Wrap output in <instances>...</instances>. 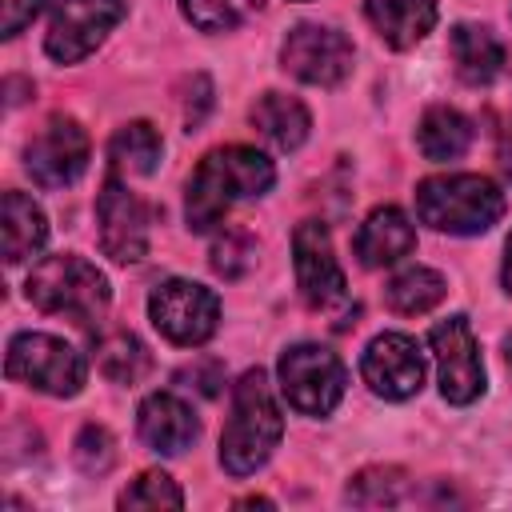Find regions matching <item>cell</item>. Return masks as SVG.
<instances>
[{
  "label": "cell",
  "instance_id": "ba28073f",
  "mask_svg": "<svg viewBox=\"0 0 512 512\" xmlns=\"http://www.w3.org/2000/svg\"><path fill=\"white\" fill-rule=\"evenodd\" d=\"M120 20H124V0H56V12H52L44 48H48L52 60L76 64Z\"/></svg>",
  "mask_w": 512,
  "mask_h": 512
},
{
  "label": "cell",
  "instance_id": "f1b7e54d",
  "mask_svg": "<svg viewBox=\"0 0 512 512\" xmlns=\"http://www.w3.org/2000/svg\"><path fill=\"white\" fill-rule=\"evenodd\" d=\"M112 460H116V452H112V436H108L104 428L88 424V428L76 436V464H80L84 472H108Z\"/></svg>",
  "mask_w": 512,
  "mask_h": 512
},
{
  "label": "cell",
  "instance_id": "5bb4252c",
  "mask_svg": "<svg viewBox=\"0 0 512 512\" xmlns=\"http://www.w3.org/2000/svg\"><path fill=\"white\" fill-rule=\"evenodd\" d=\"M360 372H364V380L376 396L404 400V396L420 392V384H424V356H420L412 336L384 332L368 344V352L360 360Z\"/></svg>",
  "mask_w": 512,
  "mask_h": 512
},
{
  "label": "cell",
  "instance_id": "7c38bea8",
  "mask_svg": "<svg viewBox=\"0 0 512 512\" xmlns=\"http://www.w3.org/2000/svg\"><path fill=\"white\" fill-rule=\"evenodd\" d=\"M96 220H100V244L116 264H132L148 252V208L116 176H108L100 188Z\"/></svg>",
  "mask_w": 512,
  "mask_h": 512
},
{
  "label": "cell",
  "instance_id": "9a60e30c",
  "mask_svg": "<svg viewBox=\"0 0 512 512\" xmlns=\"http://www.w3.org/2000/svg\"><path fill=\"white\" fill-rule=\"evenodd\" d=\"M140 440L152 448V452H164V456H180L184 448H192L200 424L192 416V408L184 400H176L172 392H152L144 404H140Z\"/></svg>",
  "mask_w": 512,
  "mask_h": 512
},
{
  "label": "cell",
  "instance_id": "d4e9b609",
  "mask_svg": "<svg viewBox=\"0 0 512 512\" xmlns=\"http://www.w3.org/2000/svg\"><path fill=\"white\" fill-rule=\"evenodd\" d=\"M120 508H184V492L164 472H144L120 492Z\"/></svg>",
  "mask_w": 512,
  "mask_h": 512
},
{
  "label": "cell",
  "instance_id": "e0dca14e",
  "mask_svg": "<svg viewBox=\"0 0 512 512\" xmlns=\"http://www.w3.org/2000/svg\"><path fill=\"white\" fill-rule=\"evenodd\" d=\"M364 12L392 48L420 44L436 24V0H364Z\"/></svg>",
  "mask_w": 512,
  "mask_h": 512
},
{
  "label": "cell",
  "instance_id": "3957f363",
  "mask_svg": "<svg viewBox=\"0 0 512 512\" xmlns=\"http://www.w3.org/2000/svg\"><path fill=\"white\" fill-rule=\"evenodd\" d=\"M416 216L436 232L480 236L504 216V192L488 176H428L416 188Z\"/></svg>",
  "mask_w": 512,
  "mask_h": 512
},
{
  "label": "cell",
  "instance_id": "d6a6232c",
  "mask_svg": "<svg viewBox=\"0 0 512 512\" xmlns=\"http://www.w3.org/2000/svg\"><path fill=\"white\" fill-rule=\"evenodd\" d=\"M504 288L512 292V236H508V248H504Z\"/></svg>",
  "mask_w": 512,
  "mask_h": 512
},
{
  "label": "cell",
  "instance_id": "4dcf8cb0",
  "mask_svg": "<svg viewBox=\"0 0 512 512\" xmlns=\"http://www.w3.org/2000/svg\"><path fill=\"white\" fill-rule=\"evenodd\" d=\"M180 380H200L196 392H204V396H216L220 384H224V380H220V368H216L212 360H204V364H196V368H184Z\"/></svg>",
  "mask_w": 512,
  "mask_h": 512
},
{
  "label": "cell",
  "instance_id": "cb8c5ba5",
  "mask_svg": "<svg viewBox=\"0 0 512 512\" xmlns=\"http://www.w3.org/2000/svg\"><path fill=\"white\" fill-rule=\"evenodd\" d=\"M108 156H112V164H116L120 172L148 176V172H156V164H160V136H156L152 124L132 120V124H124V128L112 136Z\"/></svg>",
  "mask_w": 512,
  "mask_h": 512
},
{
  "label": "cell",
  "instance_id": "8fae6325",
  "mask_svg": "<svg viewBox=\"0 0 512 512\" xmlns=\"http://www.w3.org/2000/svg\"><path fill=\"white\" fill-rule=\"evenodd\" d=\"M292 264H296V284H300V296L308 308H336L344 296H348V284H344V272L332 256V240L324 232V224L316 220H304L292 236Z\"/></svg>",
  "mask_w": 512,
  "mask_h": 512
},
{
  "label": "cell",
  "instance_id": "7402d4cb",
  "mask_svg": "<svg viewBox=\"0 0 512 512\" xmlns=\"http://www.w3.org/2000/svg\"><path fill=\"white\" fill-rule=\"evenodd\" d=\"M96 368L112 384H136L148 376L152 360H148V348L132 332H104L96 340Z\"/></svg>",
  "mask_w": 512,
  "mask_h": 512
},
{
  "label": "cell",
  "instance_id": "44dd1931",
  "mask_svg": "<svg viewBox=\"0 0 512 512\" xmlns=\"http://www.w3.org/2000/svg\"><path fill=\"white\" fill-rule=\"evenodd\" d=\"M468 144H472L468 116H460L456 108H444V104L424 112V120H420V152L428 160H456V156L468 152Z\"/></svg>",
  "mask_w": 512,
  "mask_h": 512
},
{
  "label": "cell",
  "instance_id": "1f68e13d",
  "mask_svg": "<svg viewBox=\"0 0 512 512\" xmlns=\"http://www.w3.org/2000/svg\"><path fill=\"white\" fill-rule=\"evenodd\" d=\"M500 168L512 176V124H508L504 136H500Z\"/></svg>",
  "mask_w": 512,
  "mask_h": 512
},
{
  "label": "cell",
  "instance_id": "8992f818",
  "mask_svg": "<svg viewBox=\"0 0 512 512\" xmlns=\"http://www.w3.org/2000/svg\"><path fill=\"white\" fill-rule=\"evenodd\" d=\"M344 364L320 344H296L280 356V388L288 404L304 416H328L344 396Z\"/></svg>",
  "mask_w": 512,
  "mask_h": 512
},
{
  "label": "cell",
  "instance_id": "5b68a950",
  "mask_svg": "<svg viewBox=\"0 0 512 512\" xmlns=\"http://www.w3.org/2000/svg\"><path fill=\"white\" fill-rule=\"evenodd\" d=\"M8 376L48 396H76L88 368L84 356L48 332H20L8 344Z\"/></svg>",
  "mask_w": 512,
  "mask_h": 512
},
{
  "label": "cell",
  "instance_id": "83f0119b",
  "mask_svg": "<svg viewBox=\"0 0 512 512\" xmlns=\"http://www.w3.org/2000/svg\"><path fill=\"white\" fill-rule=\"evenodd\" d=\"M252 256H256V244H252V236L240 232V228H228V232L212 244V268H216L220 276H228V280L244 276V272L252 268Z\"/></svg>",
  "mask_w": 512,
  "mask_h": 512
},
{
  "label": "cell",
  "instance_id": "4316f807",
  "mask_svg": "<svg viewBox=\"0 0 512 512\" xmlns=\"http://www.w3.org/2000/svg\"><path fill=\"white\" fill-rule=\"evenodd\" d=\"M404 496V472L400 468H368L348 484L352 504H396Z\"/></svg>",
  "mask_w": 512,
  "mask_h": 512
},
{
  "label": "cell",
  "instance_id": "ffe728a7",
  "mask_svg": "<svg viewBox=\"0 0 512 512\" xmlns=\"http://www.w3.org/2000/svg\"><path fill=\"white\" fill-rule=\"evenodd\" d=\"M252 124L256 132L276 144V148H300L304 136H308V108L296 100V96H284V92H264L256 104H252Z\"/></svg>",
  "mask_w": 512,
  "mask_h": 512
},
{
  "label": "cell",
  "instance_id": "484cf974",
  "mask_svg": "<svg viewBox=\"0 0 512 512\" xmlns=\"http://www.w3.org/2000/svg\"><path fill=\"white\" fill-rule=\"evenodd\" d=\"M260 0H180L184 16L204 28V32H224V28H236L244 16L256 12Z\"/></svg>",
  "mask_w": 512,
  "mask_h": 512
},
{
  "label": "cell",
  "instance_id": "277c9868",
  "mask_svg": "<svg viewBox=\"0 0 512 512\" xmlns=\"http://www.w3.org/2000/svg\"><path fill=\"white\" fill-rule=\"evenodd\" d=\"M28 300L44 312L72 316V320H92L108 304V280L96 264L84 256H48L32 268L28 276Z\"/></svg>",
  "mask_w": 512,
  "mask_h": 512
},
{
  "label": "cell",
  "instance_id": "2e32d148",
  "mask_svg": "<svg viewBox=\"0 0 512 512\" xmlns=\"http://www.w3.org/2000/svg\"><path fill=\"white\" fill-rule=\"evenodd\" d=\"M412 248H416V232H412V224L400 208H376L356 232V256H360L364 268L396 264Z\"/></svg>",
  "mask_w": 512,
  "mask_h": 512
},
{
  "label": "cell",
  "instance_id": "30bf717a",
  "mask_svg": "<svg viewBox=\"0 0 512 512\" xmlns=\"http://www.w3.org/2000/svg\"><path fill=\"white\" fill-rule=\"evenodd\" d=\"M428 344L440 364V392L452 404H472L484 392V364L476 352V336L464 316H448L428 332Z\"/></svg>",
  "mask_w": 512,
  "mask_h": 512
},
{
  "label": "cell",
  "instance_id": "ac0fdd59",
  "mask_svg": "<svg viewBox=\"0 0 512 512\" xmlns=\"http://www.w3.org/2000/svg\"><path fill=\"white\" fill-rule=\"evenodd\" d=\"M452 60L464 84H492L508 64L504 44L480 24H460L452 32Z\"/></svg>",
  "mask_w": 512,
  "mask_h": 512
},
{
  "label": "cell",
  "instance_id": "9c48e42d",
  "mask_svg": "<svg viewBox=\"0 0 512 512\" xmlns=\"http://www.w3.org/2000/svg\"><path fill=\"white\" fill-rule=\"evenodd\" d=\"M280 60L296 80L332 88L352 72V44L328 24H296L280 48Z\"/></svg>",
  "mask_w": 512,
  "mask_h": 512
},
{
  "label": "cell",
  "instance_id": "d6986e66",
  "mask_svg": "<svg viewBox=\"0 0 512 512\" xmlns=\"http://www.w3.org/2000/svg\"><path fill=\"white\" fill-rule=\"evenodd\" d=\"M0 240H4V260L20 264L32 252L44 248L48 240V220L44 212L32 204V196L24 192H4V224H0Z\"/></svg>",
  "mask_w": 512,
  "mask_h": 512
},
{
  "label": "cell",
  "instance_id": "52a82bcc",
  "mask_svg": "<svg viewBox=\"0 0 512 512\" xmlns=\"http://www.w3.org/2000/svg\"><path fill=\"white\" fill-rule=\"evenodd\" d=\"M148 312L152 324L172 340V344H204L216 332L220 320V300L216 292H208L204 284L192 280H164L152 296H148Z\"/></svg>",
  "mask_w": 512,
  "mask_h": 512
},
{
  "label": "cell",
  "instance_id": "f546056e",
  "mask_svg": "<svg viewBox=\"0 0 512 512\" xmlns=\"http://www.w3.org/2000/svg\"><path fill=\"white\" fill-rule=\"evenodd\" d=\"M44 8V0H4V20H0V32L4 36H16L24 24L36 20V12Z\"/></svg>",
  "mask_w": 512,
  "mask_h": 512
},
{
  "label": "cell",
  "instance_id": "6da1fadb",
  "mask_svg": "<svg viewBox=\"0 0 512 512\" xmlns=\"http://www.w3.org/2000/svg\"><path fill=\"white\" fill-rule=\"evenodd\" d=\"M272 180H276L272 160L256 148L232 144V148L208 152L200 160V168L192 172V180H188V200H184L188 228L192 232H212L236 200L268 192Z\"/></svg>",
  "mask_w": 512,
  "mask_h": 512
},
{
  "label": "cell",
  "instance_id": "603a6c76",
  "mask_svg": "<svg viewBox=\"0 0 512 512\" xmlns=\"http://www.w3.org/2000/svg\"><path fill=\"white\" fill-rule=\"evenodd\" d=\"M384 300L400 316H420V312H428V308H436L444 300V276L432 272V268H420V264L416 268H404L400 276L388 280Z\"/></svg>",
  "mask_w": 512,
  "mask_h": 512
},
{
  "label": "cell",
  "instance_id": "4fadbf2b",
  "mask_svg": "<svg viewBox=\"0 0 512 512\" xmlns=\"http://www.w3.org/2000/svg\"><path fill=\"white\" fill-rule=\"evenodd\" d=\"M28 176L40 188H64L88 168V136L76 120H48L44 132L28 144Z\"/></svg>",
  "mask_w": 512,
  "mask_h": 512
},
{
  "label": "cell",
  "instance_id": "7a4b0ae2",
  "mask_svg": "<svg viewBox=\"0 0 512 512\" xmlns=\"http://www.w3.org/2000/svg\"><path fill=\"white\" fill-rule=\"evenodd\" d=\"M280 432H284V420H280V408H276V396H272L264 372L260 368L244 372L232 392V416L220 436L224 472H232V476L256 472L280 444Z\"/></svg>",
  "mask_w": 512,
  "mask_h": 512
}]
</instances>
